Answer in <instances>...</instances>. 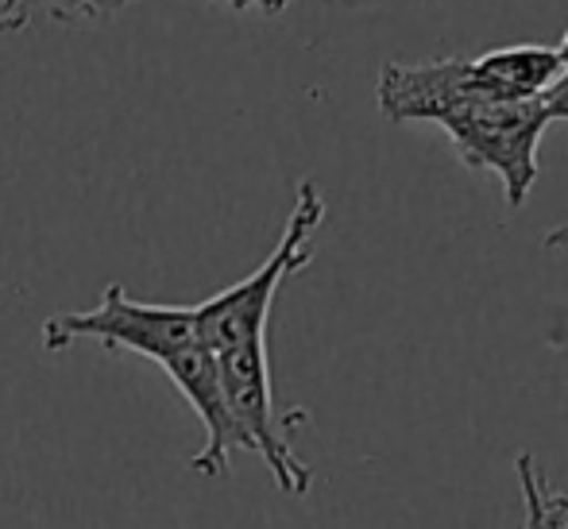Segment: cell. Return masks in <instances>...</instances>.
<instances>
[{"mask_svg":"<svg viewBox=\"0 0 568 529\" xmlns=\"http://www.w3.org/2000/svg\"><path fill=\"white\" fill-rule=\"evenodd\" d=\"M322 224H325L322 194H317L314 182H302L298 202H294L291 221L283 228V240L263 260V267L252 271L247 278H240V283H232L229 291L205 298L202 306H194L197 336H202V344L213 356H225L232 348L267 340V321H271V306H275V294L283 291L286 278L298 275L314 260V244Z\"/></svg>","mask_w":568,"mask_h":529,"instance_id":"obj_1","label":"cell"},{"mask_svg":"<svg viewBox=\"0 0 568 529\" xmlns=\"http://www.w3.org/2000/svg\"><path fill=\"white\" fill-rule=\"evenodd\" d=\"M437 128L453 140L456 155L471 171H491L503 182L510 210H523L538 182V143L549 116L538 101H476L456 109Z\"/></svg>","mask_w":568,"mask_h":529,"instance_id":"obj_2","label":"cell"},{"mask_svg":"<svg viewBox=\"0 0 568 529\" xmlns=\"http://www.w3.org/2000/svg\"><path fill=\"white\" fill-rule=\"evenodd\" d=\"M78 340H98L113 352H140L166 367L182 348H190L197 336L194 306H163V302H135L124 286H109L93 309L54 314L43 321V348L67 352Z\"/></svg>","mask_w":568,"mask_h":529,"instance_id":"obj_3","label":"cell"},{"mask_svg":"<svg viewBox=\"0 0 568 529\" xmlns=\"http://www.w3.org/2000/svg\"><path fill=\"white\" fill-rule=\"evenodd\" d=\"M221 375V398H225L229 421L236 429L240 448L255 452L275 476L278 491L306 495L314 484V471L298 460V452L286 440V425L298 421V414L278 418L275 395H271V364H267V340L244 344L217 356Z\"/></svg>","mask_w":568,"mask_h":529,"instance_id":"obj_4","label":"cell"},{"mask_svg":"<svg viewBox=\"0 0 568 529\" xmlns=\"http://www.w3.org/2000/svg\"><path fill=\"white\" fill-rule=\"evenodd\" d=\"M375 98L387 120H429L442 124L456 109L495 101L491 85L476 70V59H434V62H387L379 70ZM507 101V98H503Z\"/></svg>","mask_w":568,"mask_h":529,"instance_id":"obj_5","label":"cell"},{"mask_svg":"<svg viewBox=\"0 0 568 529\" xmlns=\"http://www.w3.org/2000/svg\"><path fill=\"white\" fill-rule=\"evenodd\" d=\"M476 70L491 85L495 98H507V101H538L565 74L554 47H538V43L487 51L476 59Z\"/></svg>","mask_w":568,"mask_h":529,"instance_id":"obj_6","label":"cell"},{"mask_svg":"<svg viewBox=\"0 0 568 529\" xmlns=\"http://www.w3.org/2000/svg\"><path fill=\"white\" fill-rule=\"evenodd\" d=\"M515 471H518V484H523V502H526L523 529H568V495L549 487V479L538 471L530 452L518 456Z\"/></svg>","mask_w":568,"mask_h":529,"instance_id":"obj_7","label":"cell"},{"mask_svg":"<svg viewBox=\"0 0 568 529\" xmlns=\"http://www.w3.org/2000/svg\"><path fill=\"white\" fill-rule=\"evenodd\" d=\"M135 4V0H23L20 4V31L31 20H54V23H74V20H105L116 16L120 8Z\"/></svg>","mask_w":568,"mask_h":529,"instance_id":"obj_8","label":"cell"},{"mask_svg":"<svg viewBox=\"0 0 568 529\" xmlns=\"http://www.w3.org/2000/svg\"><path fill=\"white\" fill-rule=\"evenodd\" d=\"M541 109H546L549 124H554V120H568V70L541 93Z\"/></svg>","mask_w":568,"mask_h":529,"instance_id":"obj_9","label":"cell"},{"mask_svg":"<svg viewBox=\"0 0 568 529\" xmlns=\"http://www.w3.org/2000/svg\"><path fill=\"white\" fill-rule=\"evenodd\" d=\"M236 12H247V8H255V12H267V16H278L283 8H291L294 0H229Z\"/></svg>","mask_w":568,"mask_h":529,"instance_id":"obj_10","label":"cell"},{"mask_svg":"<svg viewBox=\"0 0 568 529\" xmlns=\"http://www.w3.org/2000/svg\"><path fill=\"white\" fill-rule=\"evenodd\" d=\"M20 4L23 0H0V35L20 31Z\"/></svg>","mask_w":568,"mask_h":529,"instance_id":"obj_11","label":"cell"},{"mask_svg":"<svg viewBox=\"0 0 568 529\" xmlns=\"http://www.w3.org/2000/svg\"><path fill=\"white\" fill-rule=\"evenodd\" d=\"M546 247H568V228H557L546 236Z\"/></svg>","mask_w":568,"mask_h":529,"instance_id":"obj_12","label":"cell"},{"mask_svg":"<svg viewBox=\"0 0 568 529\" xmlns=\"http://www.w3.org/2000/svg\"><path fill=\"white\" fill-rule=\"evenodd\" d=\"M557 59H561V67L568 70V31H565V39H561V47H557Z\"/></svg>","mask_w":568,"mask_h":529,"instance_id":"obj_13","label":"cell"}]
</instances>
